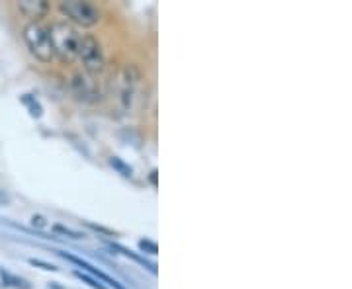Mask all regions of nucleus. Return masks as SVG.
<instances>
[{"label": "nucleus", "instance_id": "1", "mask_svg": "<svg viewBox=\"0 0 352 289\" xmlns=\"http://www.w3.org/2000/svg\"><path fill=\"white\" fill-rule=\"evenodd\" d=\"M51 45H53V55L61 63H73L76 61L78 47H80V34L76 32L73 24L67 20H55L50 25Z\"/></svg>", "mask_w": 352, "mask_h": 289}, {"label": "nucleus", "instance_id": "2", "mask_svg": "<svg viewBox=\"0 0 352 289\" xmlns=\"http://www.w3.org/2000/svg\"><path fill=\"white\" fill-rule=\"evenodd\" d=\"M24 41L28 45L30 53L41 61V63H53L55 55H53V45H51L50 25L43 22H30L24 27Z\"/></svg>", "mask_w": 352, "mask_h": 289}, {"label": "nucleus", "instance_id": "3", "mask_svg": "<svg viewBox=\"0 0 352 289\" xmlns=\"http://www.w3.org/2000/svg\"><path fill=\"white\" fill-rule=\"evenodd\" d=\"M76 59L82 65L85 75L96 78L98 75L104 73L106 69V55H104V47L98 39L90 34L80 36V47H78V55Z\"/></svg>", "mask_w": 352, "mask_h": 289}, {"label": "nucleus", "instance_id": "4", "mask_svg": "<svg viewBox=\"0 0 352 289\" xmlns=\"http://www.w3.org/2000/svg\"><path fill=\"white\" fill-rule=\"evenodd\" d=\"M141 80H143V75L138 65L129 63L122 67L120 76H118V96H120V106L124 112H133L135 102L139 98Z\"/></svg>", "mask_w": 352, "mask_h": 289}, {"label": "nucleus", "instance_id": "5", "mask_svg": "<svg viewBox=\"0 0 352 289\" xmlns=\"http://www.w3.org/2000/svg\"><path fill=\"white\" fill-rule=\"evenodd\" d=\"M59 10L67 18V22L80 27H94L102 20L100 8L87 0H61Z\"/></svg>", "mask_w": 352, "mask_h": 289}, {"label": "nucleus", "instance_id": "6", "mask_svg": "<svg viewBox=\"0 0 352 289\" xmlns=\"http://www.w3.org/2000/svg\"><path fill=\"white\" fill-rule=\"evenodd\" d=\"M71 92L76 100L82 104H96L102 100V92L98 82L92 76L85 75V73H76L71 78Z\"/></svg>", "mask_w": 352, "mask_h": 289}, {"label": "nucleus", "instance_id": "7", "mask_svg": "<svg viewBox=\"0 0 352 289\" xmlns=\"http://www.w3.org/2000/svg\"><path fill=\"white\" fill-rule=\"evenodd\" d=\"M16 6L25 18H30V22H41V18H45L51 10L47 0H20Z\"/></svg>", "mask_w": 352, "mask_h": 289}, {"label": "nucleus", "instance_id": "8", "mask_svg": "<svg viewBox=\"0 0 352 289\" xmlns=\"http://www.w3.org/2000/svg\"><path fill=\"white\" fill-rule=\"evenodd\" d=\"M22 102H24L25 106L30 108V113H32L34 117H41V106H39L38 102L34 100V98H30V94L22 96Z\"/></svg>", "mask_w": 352, "mask_h": 289}, {"label": "nucleus", "instance_id": "9", "mask_svg": "<svg viewBox=\"0 0 352 289\" xmlns=\"http://www.w3.org/2000/svg\"><path fill=\"white\" fill-rule=\"evenodd\" d=\"M76 277H80V279H85L87 281L88 286L90 288H94V289H106V286L104 284H100V279H94V277H90L87 274V272H75Z\"/></svg>", "mask_w": 352, "mask_h": 289}, {"label": "nucleus", "instance_id": "10", "mask_svg": "<svg viewBox=\"0 0 352 289\" xmlns=\"http://www.w3.org/2000/svg\"><path fill=\"white\" fill-rule=\"evenodd\" d=\"M110 164H112L116 170H120V172H122L124 176H131V168H129L127 164L122 163V161H120L118 157H112V159H110Z\"/></svg>", "mask_w": 352, "mask_h": 289}, {"label": "nucleus", "instance_id": "11", "mask_svg": "<svg viewBox=\"0 0 352 289\" xmlns=\"http://www.w3.org/2000/svg\"><path fill=\"white\" fill-rule=\"evenodd\" d=\"M139 248L143 252H147V254H157L159 252V246L153 242V240H139Z\"/></svg>", "mask_w": 352, "mask_h": 289}, {"label": "nucleus", "instance_id": "12", "mask_svg": "<svg viewBox=\"0 0 352 289\" xmlns=\"http://www.w3.org/2000/svg\"><path fill=\"white\" fill-rule=\"evenodd\" d=\"M53 229H55L57 233H63V235H67V237H71V239H82V237H85L82 233H76V231H73V229H67V227L55 225Z\"/></svg>", "mask_w": 352, "mask_h": 289}, {"label": "nucleus", "instance_id": "13", "mask_svg": "<svg viewBox=\"0 0 352 289\" xmlns=\"http://www.w3.org/2000/svg\"><path fill=\"white\" fill-rule=\"evenodd\" d=\"M30 264H34V266H41L43 270H51V272H55L57 268L53 264H45V262H41V260H36V258H30Z\"/></svg>", "mask_w": 352, "mask_h": 289}, {"label": "nucleus", "instance_id": "14", "mask_svg": "<svg viewBox=\"0 0 352 289\" xmlns=\"http://www.w3.org/2000/svg\"><path fill=\"white\" fill-rule=\"evenodd\" d=\"M32 225L43 229V227L47 225V223H45V217H41V215H34V217H32Z\"/></svg>", "mask_w": 352, "mask_h": 289}]
</instances>
